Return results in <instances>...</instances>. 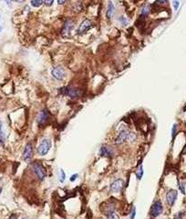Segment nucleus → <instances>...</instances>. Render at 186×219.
Listing matches in <instances>:
<instances>
[{"label": "nucleus", "instance_id": "obj_1", "mask_svg": "<svg viewBox=\"0 0 186 219\" xmlns=\"http://www.w3.org/2000/svg\"><path fill=\"white\" fill-rule=\"evenodd\" d=\"M51 147V141L49 138H45V139L40 143V145L38 147V153L39 155L44 157L49 153V149Z\"/></svg>", "mask_w": 186, "mask_h": 219}, {"label": "nucleus", "instance_id": "obj_2", "mask_svg": "<svg viewBox=\"0 0 186 219\" xmlns=\"http://www.w3.org/2000/svg\"><path fill=\"white\" fill-rule=\"evenodd\" d=\"M60 93L63 96H68L71 98H77L80 96V91L76 87H62L60 89Z\"/></svg>", "mask_w": 186, "mask_h": 219}, {"label": "nucleus", "instance_id": "obj_3", "mask_svg": "<svg viewBox=\"0 0 186 219\" xmlns=\"http://www.w3.org/2000/svg\"><path fill=\"white\" fill-rule=\"evenodd\" d=\"M32 169H33L35 174L37 175V176L39 178V180H44V178L46 177V170L41 164H39L38 162L33 163Z\"/></svg>", "mask_w": 186, "mask_h": 219}, {"label": "nucleus", "instance_id": "obj_4", "mask_svg": "<svg viewBox=\"0 0 186 219\" xmlns=\"http://www.w3.org/2000/svg\"><path fill=\"white\" fill-rule=\"evenodd\" d=\"M162 211H163V207H162L161 202V201H157V202H155L152 205V207H150V214L152 217H157L161 214Z\"/></svg>", "mask_w": 186, "mask_h": 219}, {"label": "nucleus", "instance_id": "obj_5", "mask_svg": "<svg viewBox=\"0 0 186 219\" xmlns=\"http://www.w3.org/2000/svg\"><path fill=\"white\" fill-rule=\"evenodd\" d=\"M124 181L122 179H116L111 185H110V191L112 193H120L123 189Z\"/></svg>", "mask_w": 186, "mask_h": 219}, {"label": "nucleus", "instance_id": "obj_6", "mask_svg": "<svg viewBox=\"0 0 186 219\" xmlns=\"http://www.w3.org/2000/svg\"><path fill=\"white\" fill-rule=\"evenodd\" d=\"M177 195H178V193L176 190H173V189L169 190L166 194V201H167L168 205L172 206L177 199Z\"/></svg>", "mask_w": 186, "mask_h": 219}, {"label": "nucleus", "instance_id": "obj_7", "mask_svg": "<svg viewBox=\"0 0 186 219\" xmlns=\"http://www.w3.org/2000/svg\"><path fill=\"white\" fill-rule=\"evenodd\" d=\"M52 76L57 80H62L66 77V72L64 70V68L60 66H56L52 70Z\"/></svg>", "mask_w": 186, "mask_h": 219}, {"label": "nucleus", "instance_id": "obj_8", "mask_svg": "<svg viewBox=\"0 0 186 219\" xmlns=\"http://www.w3.org/2000/svg\"><path fill=\"white\" fill-rule=\"evenodd\" d=\"M74 28V23L71 20H68L65 22L63 26V29H62V35L65 37H68L70 35L71 31L73 30Z\"/></svg>", "mask_w": 186, "mask_h": 219}, {"label": "nucleus", "instance_id": "obj_9", "mask_svg": "<svg viewBox=\"0 0 186 219\" xmlns=\"http://www.w3.org/2000/svg\"><path fill=\"white\" fill-rule=\"evenodd\" d=\"M49 114L46 109L40 111V113L38 116V123L39 125H45L49 121Z\"/></svg>", "mask_w": 186, "mask_h": 219}, {"label": "nucleus", "instance_id": "obj_10", "mask_svg": "<svg viewBox=\"0 0 186 219\" xmlns=\"http://www.w3.org/2000/svg\"><path fill=\"white\" fill-rule=\"evenodd\" d=\"M33 157V149H32V146L31 144H27L26 146L25 149H24V153H23V158L26 161V162H28L30 161V159Z\"/></svg>", "mask_w": 186, "mask_h": 219}, {"label": "nucleus", "instance_id": "obj_11", "mask_svg": "<svg viewBox=\"0 0 186 219\" xmlns=\"http://www.w3.org/2000/svg\"><path fill=\"white\" fill-rule=\"evenodd\" d=\"M91 26H92L91 21H90V20H88V19L84 20L82 23H81L80 26H79V27L78 34H83V33H85L86 31H88Z\"/></svg>", "mask_w": 186, "mask_h": 219}, {"label": "nucleus", "instance_id": "obj_12", "mask_svg": "<svg viewBox=\"0 0 186 219\" xmlns=\"http://www.w3.org/2000/svg\"><path fill=\"white\" fill-rule=\"evenodd\" d=\"M128 133H129V131L127 130H121L118 136L116 137L115 139V143L118 144V145H120V144H122L124 141H126V138H127V136H128Z\"/></svg>", "mask_w": 186, "mask_h": 219}, {"label": "nucleus", "instance_id": "obj_13", "mask_svg": "<svg viewBox=\"0 0 186 219\" xmlns=\"http://www.w3.org/2000/svg\"><path fill=\"white\" fill-rule=\"evenodd\" d=\"M100 153L101 155H103V157H112V155H113V151L108 146H102L100 150Z\"/></svg>", "mask_w": 186, "mask_h": 219}, {"label": "nucleus", "instance_id": "obj_14", "mask_svg": "<svg viewBox=\"0 0 186 219\" xmlns=\"http://www.w3.org/2000/svg\"><path fill=\"white\" fill-rule=\"evenodd\" d=\"M114 11H115V7L111 2H109L108 5V9H107V16L108 18H111L114 15Z\"/></svg>", "mask_w": 186, "mask_h": 219}, {"label": "nucleus", "instance_id": "obj_15", "mask_svg": "<svg viewBox=\"0 0 186 219\" xmlns=\"http://www.w3.org/2000/svg\"><path fill=\"white\" fill-rule=\"evenodd\" d=\"M5 138V133L4 125H3V123L0 122V143L4 144Z\"/></svg>", "mask_w": 186, "mask_h": 219}, {"label": "nucleus", "instance_id": "obj_16", "mask_svg": "<svg viewBox=\"0 0 186 219\" xmlns=\"http://www.w3.org/2000/svg\"><path fill=\"white\" fill-rule=\"evenodd\" d=\"M136 139H137V136H136L135 133H133V132H129V133H128L126 141H128V142H134V141H136Z\"/></svg>", "mask_w": 186, "mask_h": 219}, {"label": "nucleus", "instance_id": "obj_17", "mask_svg": "<svg viewBox=\"0 0 186 219\" xmlns=\"http://www.w3.org/2000/svg\"><path fill=\"white\" fill-rule=\"evenodd\" d=\"M143 176V168H142V165H141L139 166V168L137 169V172H136V177L138 180H141L142 177Z\"/></svg>", "mask_w": 186, "mask_h": 219}, {"label": "nucleus", "instance_id": "obj_18", "mask_svg": "<svg viewBox=\"0 0 186 219\" xmlns=\"http://www.w3.org/2000/svg\"><path fill=\"white\" fill-rule=\"evenodd\" d=\"M44 3V0H32L31 1V5L34 7H38Z\"/></svg>", "mask_w": 186, "mask_h": 219}, {"label": "nucleus", "instance_id": "obj_19", "mask_svg": "<svg viewBox=\"0 0 186 219\" xmlns=\"http://www.w3.org/2000/svg\"><path fill=\"white\" fill-rule=\"evenodd\" d=\"M107 219H120V217L117 214H115L114 212H112V213H109V214H108Z\"/></svg>", "mask_w": 186, "mask_h": 219}, {"label": "nucleus", "instance_id": "obj_20", "mask_svg": "<svg viewBox=\"0 0 186 219\" xmlns=\"http://www.w3.org/2000/svg\"><path fill=\"white\" fill-rule=\"evenodd\" d=\"M150 12V7H144L142 10V16H146Z\"/></svg>", "mask_w": 186, "mask_h": 219}, {"label": "nucleus", "instance_id": "obj_21", "mask_svg": "<svg viewBox=\"0 0 186 219\" xmlns=\"http://www.w3.org/2000/svg\"><path fill=\"white\" fill-rule=\"evenodd\" d=\"M65 179H66V174H65V172H64L61 169L60 170V178H59V180H60V182H64V181H65Z\"/></svg>", "mask_w": 186, "mask_h": 219}, {"label": "nucleus", "instance_id": "obj_22", "mask_svg": "<svg viewBox=\"0 0 186 219\" xmlns=\"http://www.w3.org/2000/svg\"><path fill=\"white\" fill-rule=\"evenodd\" d=\"M183 216H184V213L183 211H181V212L177 213V214L175 215V216H174V219H183Z\"/></svg>", "mask_w": 186, "mask_h": 219}, {"label": "nucleus", "instance_id": "obj_23", "mask_svg": "<svg viewBox=\"0 0 186 219\" xmlns=\"http://www.w3.org/2000/svg\"><path fill=\"white\" fill-rule=\"evenodd\" d=\"M179 188H180V190L182 191L183 194L185 193V186H184V183H183V182H181V183L179 184Z\"/></svg>", "mask_w": 186, "mask_h": 219}, {"label": "nucleus", "instance_id": "obj_24", "mask_svg": "<svg viewBox=\"0 0 186 219\" xmlns=\"http://www.w3.org/2000/svg\"><path fill=\"white\" fill-rule=\"evenodd\" d=\"M176 133H177V125H176V124H174V125H173V126H172V137L175 136Z\"/></svg>", "mask_w": 186, "mask_h": 219}, {"label": "nucleus", "instance_id": "obj_25", "mask_svg": "<svg viewBox=\"0 0 186 219\" xmlns=\"http://www.w3.org/2000/svg\"><path fill=\"white\" fill-rule=\"evenodd\" d=\"M179 5H180V1L179 0H174L173 1V7L175 10H177L179 8Z\"/></svg>", "mask_w": 186, "mask_h": 219}, {"label": "nucleus", "instance_id": "obj_26", "mask_svg": "<svg viewBox=\"0 0 186 219\" xmlns=\"http://www.w3.org/2000/svg\"><path fill=\"white\" fill-rule=\"evenodd\" d=\"M44 3H45L46 5L49 7V5H51L52 4L54 3V0H44Z\"/></svg>", "mask_w": 186, "mask_h": 219}, {"label": "nucleus", "instance_id": "obj_27", "mask_svg": "<svg viewBox=\"0 0 186 219\" xmlns=\"http://www.w3.org/2000/svg\"><path fill=\"white\" fill-rule=\"evenodd\" d=\"M135 214H136V209H135V207H133V209L131 211V219H134Z\"/></svg>", "mask_w": 186, "mask_h": 219}, {"label": "nucleus", "instance_id": "obj_28", "mask_svg": "<svg viewBox=\"0 0 186 219\" xmlns=\"http://www.w3.org/2000/svg\"><path fill=\"white\" fill-rule=\"evenodd\" d=\"M120 22H122V21H123V22H124V23H123V25H124V26H126V25H127V23H128V21L125 19V17H124V16H120Z\"/></svg>", "mask_w": 186, "mask_h": 219}, {"label": "nucleus", "instance_id": "obj_29", "mask_svg": "<svg viewBox=\"0 0 186 219\" xmlns=\"http://www.w3.org/2000/svg\"><path fill=\"white\" fill-rule=\"evenodd\" d=\"M78 177V175L77 174H75V175H73L71 177H70V181L71 182H73V181H75V180H76V178Z\"/></svg>", "mask_w": 186, "mask_h": 219}, {"label": "nucleus", "instance_id": "obj_30", "mask_svg": "<svg viewBox=\"0 0 186 219\" xmlns=\"http://www.w3.org/2000/svg\"><path fill=\"white\" fill-rule=\"evenodd\" d=\"M167 1L168 0H157V3H159V4H166L167 3Z\"/></svg>", "mask_w": 186, "mask_h": 219}, {"label": "nucleus", "instance_id": "obj_31", "mask_svg": "<svg viewBox=\"0 0 186 219\" xmlns=\"http://www.w3.org/2000/svg\"><path fill=\"white\" fill-rule=\"evenodd\" d=\"M66 1H67V0H57V4H59V5H63V4L66 3Z\"/></svg>", "mask_w": 186, "mask_h": 219}, {"label": "nucleus", "instance_id": "obj_32", "mask_svg": "<svg viewBox=\"0 0 186 219\" xmlns=\"http://www.w3.org/2000/svg\"><path fill=\"white\" fill-rule=\"evenodd\" d=\"M9 219H16V216H15V215H13V216H10V218Z\"/></svg>", "mask_w": 186, "mask_h": 219}, {"label": "nucleus", "instance_id": "obj_33", "mask_svg": "<svg viewBox=\"0 0 186 219\" xmlns=\"http://www.w3.org/2000/svg\"><path fill=\"white\" fill-rule=\"evenodd\" d=\"M5 2H7V4H8V5H10V4H11V0H5Z\"/></svg>", "mask_w": 186, "mask_h": 219}, {"label": "nucleus", "instance_id": "obj_34", "mask_svg": "<svg viewBox=\"0 0 186 219\" xmlns=\"http://www.w3.org/2000/svg\"><path fill=\"white\" fill-rule=\"evenodd\" d=\"M15 1L18 2V3H21V2H24V1H26V0H15Z\"/></svg>", "mask_w": 186, "mask_h": 219}, {"label": "nucleus", "instance_id": "obj_35", "mask_svg": "<svg viewBox=\"0 0 186 219\" xmlns=\"http://www.w3.org/2000/svg\"><path fill=\"white\" fill-rule=\"evenodd\" d=\"M1 191H2V189H1V188H0V193H1Z\"/></svg>", "mask_w": 186, "mask_h": 219}, {"label": "nucleus", "instance_id": "obj_36", "mask_svg": "<svg viewBox=\"0 0 186 219\" xmlns=\"http://www.w3.org/2000/svg\"><path fill=\"white\" fill-rule=\"evenodd\" d=\"M22 219H27V218H22Z\"/></svg>", "mask_w": 186, "mask_h": 219}]
</instances>
